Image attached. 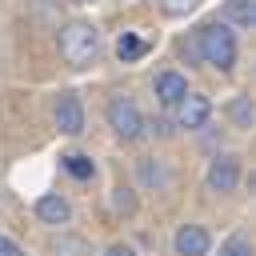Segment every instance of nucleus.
Here are the masks:
<instances>
[{
    "instance_id": "13",
    "label": "nucleus",
    "mask_w": 256,
    "mask_h": 256,
    "mask_svg": "<svg viewBox=\"0 0 256 256\" xmlns=\"http://www.w3.org/2000/svg\"><path fill=\"white\" fill-rule=\"evenodd\" d=\"M140 176H144V184H156V188H168V184H172L168 168H164L156 156H144V160H140Z\"/></svg>"
},
{
    "instance_id": "16",
    "label": "nucleus",
    "mask_w": 256,
    "mask_h": 256,
    "mask_svg": "<svg viewBox=\"0 0 256 256\" xmlns=\"http://www.w3.org/2000/svg\"><path fill=\"white\" fill-rule=\"evenodd\" d=\"M220 256H252V244L244 232H232L224 244H220Z\"/></svg>"
},
{
    "instance_id": "5",
    "label": "nucleus",
    "mask_w": 256,
    "mask_h": 256,
    "mask_svg": "<svg viewBox=\"0 0 256 256\" xmlns=\"http://www.w3.org/2000/svg\"><path fill=\"white\" fill-rule=\"evenodd\" d=\"M172 112H176V124L192 132V128H204V124H208L212 104H208V96H200V92H184V96L172 104Z\"/></svg>"
},
{
    "instance_id": "9",
    "label": "nucleus",
    "mask_w": 256,
    "mask_h": 256,
    "mask_svg": "<svg viewBox=\"0 0 256 256\" xmlns=\"http://www.w3.org/2000/svg\"><path fill=\"white\" fill-rule=\"evenodd\" d=\"M152 92H156V100H160L164 108H172V104L188 92V80H184L180 72H160V76L152 80Z\"/></svg>"
},
{
    "instance_id": "12",
    "label": "nucleus",
    "mask_w": 256,
    "mask_h": 256,
    "mask_svg": "<svg viewBox=\"0 0 256 256\" xmlns=\"http://www.w3.org/2000/svg\"><path fill=\"white\" fill-rule=\"evenodd\" d=\"M48 252L52 256H88V240H80V236H68V232H60L52 244H48Z\"/></svg>"
},
{
    "instance_id": "18",
    "label": "nucleus",
    "mask_w": 256,
    "mask_h": 256,
    "mask_svg": "<svg viewBox=\"0 0 256 256\" xmlns=\"http://www.w3.org/2000/svg\"><path fill=\"white\" fill-rule=\"evenodd\" d=\"M112 204H116V212H132L136 208V200H132L128 188H112Z\"/></svg>"
},
{
    "instance_id": "21",
    "label": "nucleus",
    "mask_w": 256,
    "mask_h": 256,
    "mask_svg": "<svg viewBox=\"0 0 256 256\" xmlns=\"http://www.w3.org/2000/svg\"><path fill=\"white\" fill-rule=\"evenodd\" d=\"M68 4H80V0H68Z\"/></svg>"
},
{
    "instance_id": "17",
    "label": "nucleus",
    "mask_w": 256,
    "mask_h": 256,
    "mask_svg": "<svg viewBox=\"0 0 256 256\" xmlns=\"http://www.w3.org/2000/svg\"><path fill=\"white\" fill-rule=\"evenodd\" d=\"M196 4L200 0H156V8L164 16H188V12H196Z\"/></svg>"
},
{
    "instance_id": "10",
    "label": "nucleus",
    "mask_w": 256,
    "mask_h": 256,
    "mask_svg": "<svg viewBox=\"0 0 256 256\" xmlns=\"http://www.w3.org/2000/svg\"><path fill=\"white\" fill-rule=\"evenodd\" d=\"M60 164H64V172L76 176V180H92V176H96V164H92V156H84V152H68V156H60Z\"/></svg>"
},
{
    "instance_id": "20",
    "label": "nucleus",
    "mask_w": 256,
    "mask_h": 256,
    "mask_svg": "<svg viewBox=\"0 0 256 256\" xmlns=\"http://www.w3.org/2000/svg\"><path fill=\"white\" fill-rule=\"evenodd\" d=\"M104 256H136V252H132V244H108Z\"/></svg>"
},
{
    "instance_id": "7",
    "label": "nucleus",
    "mask_w": 256,
    "mask_h": 256,
    "mask_svg": "<svg viewBox=\"0 0 256 256\" xmlns=\"http://www.w3.org/2000/svg\"><path fill=\"white\" fill-rule=\"evenodd\" d=\"M176 256H208V248H212V236L200 228V224H184V228H176Z\"/></svg>"
},
{
    "instance_id": "3",
    "label": "nucleus",
    "mask_w": 256,
    "mask_h": 256,
    "mask_svg": "<svg viewBox=\"0 0 256 256\" xmlns=\"http://www.w3.org/2000/svg\"><path fill=\"white\" fill-rule=\"evenodd\" d=\"M104 116H108V128H112L120 140H140L144 116H140V108H136L128 96H112L108 108H104Z\"/></svg>"
},
{
    "instance_id": "1",
    "label": "nucleus",
    "mask_w": 256,
    "mask_h": 256,
    "mask_svg": "<svg viewBox=\"0 0 256 256\" xmlns=\"http://www.w3.org/2000/svg\"><path fill=\"white\" fill-rule=\"evenodd\" d=\"M192 48H196V56H200L204 64H212L216 72H232V64H236V32H232L224 20L200 24Z\"/></svg>"
},
{
    "instance_id": "8",
    "label": "nucleus",
    "mask_w": 256,
    "mask_h": 256,
    "mask_svg": "<svg viewBox=\"0 0 256 256\" xmlns=\"http://www.w3.org/2000/svg\"><path fill=\"white\" fill-rule=\"evenodd\" d=\"M32 212H36L44 224H68V220H72V204H68L60 192H44V196L32 204Z\"/></svg>"
},
{
    "instance_id": "14",
    "label": "nucleus",
    "mask_w": 256,
    "mask_h": 256,
    "mask_svg": "<svg viewBox=\"0 0 256 256\" xmlns=\"http://www.w3.org/2000/svg\"><path fill=\"white\" fill-rule=\"evenodd\" d=\"M144 52H148V44H144V40H140L136 32H124V36L116 40V56H120L124 64H128V60H140Z\"/></svg>"
},
{
    "instance_id": "4",
    "label": "nucleus",
    "mask_w": 256,
    "mask_h": 256,
    "mask_svg": "<svg viewBox=\"0 0 256 256\" xmlns=\"http://www.w3.org/2000/svg\"><path fill=\"white\" fill-rule=\"evenodd\" d=\"M204 184H208V192H216V196H228V192H236V184H240V160L236 156H212L208 160V172H204Z\"/></svg>"
},
{
    "instance_id": "19",
    "label": "nucleus",
    "mask_w": 256,
    "mask_h": 256,
    "mask_svg": "<svg viewBox=\"0 0 256 256\" xmlns=\"http://www.w3.org/2000/svg\"><path fill=\"white\" fill-rule=\"evenodd\" d=\"M0 256H24V248H20L16 240H8V236H0Z\"/></svg>"
},
{
    "instance_id": "11",
    "label": "nucleus",
    "mask_w": 256,
    "mask_h": 256,
    "mask_svg": "<svg viewBox=\"0 0 256 256\" xmlns=\"http://www.w3.org/2000/svg\"><path fill=\"white\" fill-rule=\"evenodd\" d=\"M224 20L236 24V28H252V20H256L252 0H228V4H224Z\"/></svg>"
},
{
    "instance_id": "15",
    "label": "nucleus",
    "mask_w": 256,
    "mask_h": 256,
    "mask_svg": "<svg viewBox=\"0 0 256 256\" xmlns=\"http://www.w3.org/2000/svg\"><path fill=\"white\" fill-rule=\"evenodd\" d=\"M228 116H232L236 128H252V120H256V116H252V100H248V96H236V100L228 104Z\"/></svg>"
},
{
    "instance_id": "2",
    "label": "nucleus",
    "mask_w": 256,
    "mask_h": 256,
    "mask_svg": "<svg viewBox=\"0 0 256 256\" xmlns=\"http://www.w3.org/2000/svg\"><path fill=\"white\" fill-rule=\"evenodd\" d=\"M60 56H64V64H72V68L92 64V60L100 56V32H96V24H88V20H68V24L60 28Z\"/></svg>"
},
{
    "instance_id": "6",
    "label": "nucleus",
    "mask_w": 256,
    "mask_h": 256,
    "mask_svg": "<svg viewBox=\"0 0 256 256\" xmlns=\"http://www.w3.org/2000/svg\"><path fill=\"white\" fill-rule=\"evenodd\" d=\"M52 120H56V128H60L64 136H80V132H84V104H80L72 92H64V96L56 100V108H52Z\"/></svg>"
}]
</instances>
